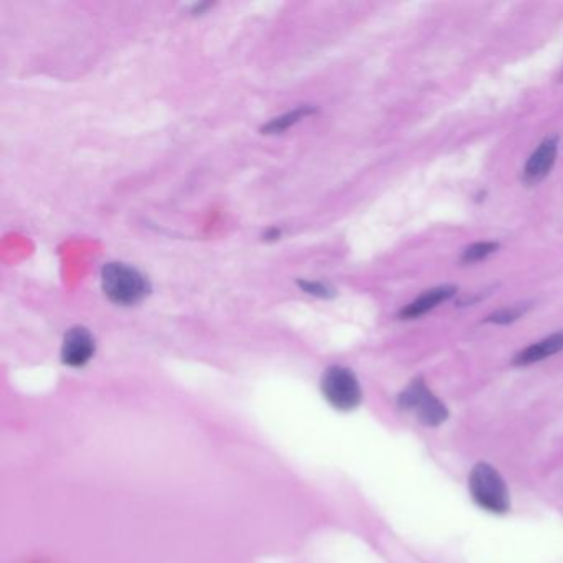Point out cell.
Segmentation results:
<instances>
[{
    "label": "cell",
    "mask_w": 563,
    "mask_h": 563,
    "mask_svg": "<svg viewBox=\"0 0 563 563\" xmlns=\"http://www.w3.org/2000/svg\"><path fill=\"white\" fill-rule=\"evenodd\" d=\"M558 153V141L557 137H547L542 144L537 147V150L527 160L526 168H523V180L527 184H537L552 171L553 164L557 160Z\"/></svg>",
    "instance_id": "6"
},
{
    "label": "cell",
    "mask_w": 563,
    "mask_h": 563,
    "mask_svg": "<svg viewBox=\"0 0 563 563\" xmlns=\"http://www.w3.org/2000/svg\"><path fill=\"white\" fill-rule=\"evenodd\" d=\"M105 294L123 306L136 304L149 293V283L139 271L123 263H107L101 271Z\"/></svg>",
    "instance_id": "2"
},
{
    "label": "cell",
    "mask_w": 563,
    "mask_h": 563,
    "mask_svg": "<svg viewBox=\"0 0 563 563\" xmlns=\"http://www.w3.org/2000/svg\"><path fill=\"white\" fill-rule=\"evenodd\" d=\"M320 392L329 405L340 411L357 408L362 401L361 383L347 367H329L320 379Z\"/></svg>",
    "instance_id": "3"
},
{
    "label": "cell",
    "mask_w": 563,
    "mask_h": 563,
    "mask_svg": "<svg viewBox=\"0 0 563 563\" xmlns=\"http://www.w3.org/2000/svg\"><path fill=\"white\" fill-rule=\"evenodd\" d=\"M562 350H563V332H557V334L545 337L544 340L528 345V347L521 350V352L514 357V365L519 367L532 365V363L540 362L544 361V358L552 357V355L562 352Z\"/></svg>",
    "instance_id": "8"
},
{
    "label": "cell",
    "mask_w": 563,
    "mask_h": 563,
    "mask_svg": "<svg viewBox=\"0 0 563 563\" xmlns=\"http://www.w3.org/2000/svg\"><path fill=\"white\" fill-rule=\"evenodd\" d=\"M530 309V304L528 302H519V304H514L510 307H504V309H499L496 311V313L489 315L486 319V322H492V324H510L514 322V320H517L519 318H522L523 314L527 313V311Z\"/></svg>",
    "instance_id": "9"
},
{
    "label": "cell",
    "mask_w": 563,
    "mask_h": 563,
    "mask_svg": "<svg viewBox=\"0 0 563 563\" xmlns=\"http://www.w3.org/2000/svg\"><path fill=\"white\" fill-rule=\"evenodd\" d=\"M94 355V339L85 327H73L64 336L62 361L68 367H85Z\"/></svg>",
    "instance_id": "5"
},
{
    "label": "cell",
    "mask_w": 563,
    "mask_h": 563,
    "mask_svg": "<svg viewBox=\"0 0 563 563\" xmlns=\"http://www.w3.org/2000/svg\"><path fill=\"white\" fill-rule=\"evenodd\" d=\"M302 289L307 293H313V294H318V296H331V293H329V288H326L324 284H315V283H301Z\"/></svg>",
    "instance_id": "12"
},
{
    "label": "cell",
    "mask_w": 563,
    "mask_h": 563,
    "mask_svg": "<svg viewBox=\"0 0 563 563\" xmlns=\"http://www.w3.org/2000/svg\"><path fill=\"white\" fill-rule=\"evenodd\" d=\"M398 406L404 410H413L419 422L426 426H440L449 417L446 405L431 393L422 379H415L398 397Z\"/></svg>",
    "instance_id": "4"
},
{
    "label": "cell",
    "mask_w": 563,
    "mask_h": 563,
    "mask_svg": "<svg viewBox=\"0 0 563 563\" xmlns=\"http://www.w3.org/2000/svg\"><path fill=\"white\" fill-rule=\"evenodd\" d=\"M456 291L458 288H454V286H438V288L428 289V291L419 294L411 304L406 306L400 313V315L404 319L419 318V315L426 314L428 311L435 309V307L440 306L441 302L451 300L454 294H456Z\"/></svg>",
    "instance_id": "7"
},
{
    "label": "cell",
    "mask_w": 563,
    "mask_h": 563,
    "mask_svg": "<svg viewBox=\"0 0 563 563\" xmlns=\"http://www.w3.org/2000/svg\"><path fill=\"white\" fill-rule=\"evenodd\" d=\"M307 111L306 107L304 110H297V111H293V112H289V114H286V116H283V118H278V119H275L272 121V123H270L266 125V128H264V131H268V132H278V131H283V129H286L288 128L289 124H293V123H296L297 119L300 118H302V116H306L307 114Z\"/></svg>",
    "instance_id": "11"
},
{
    "label": "cell",
    "mask_w": 563,
    "mask_h": 563,
    "mask_svg": "<svg viewBox=\"0 0 563 563\" xmlns=\"http://www.w3.org/2000/svg\"><path fill=\"white\" fill-rule=\"evenodd\" d=\"M471 497L480 509L492 514H505L510 509V494L499 471L489 462H478L467 479Z\"/></svg>",
    "instance_id": "1"
},
{
    "label": "cell",
    "mask_w": 563,
    "mask_h": 563,
    "mask_svg": "<svg viewBox=\"0 0 563 563\" xmlns=\"http://www.w3.org/2000/svg\"><path fill=\"white\" fill-rule=\"evenodd\" d=\"M497 248H499V243H494V241H479V243H473L462 251L461 261L462 263L480 261V259H486L489 254H492Z\"/></svg>",
    "instance_id": "10"
}]
</instances>
